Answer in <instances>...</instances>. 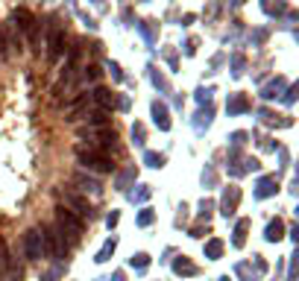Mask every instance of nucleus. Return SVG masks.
Instances as JSON below:
<instances>
[{
    "instance_id": "obj_1",
    "label": "nucleus",
    "mask_w": 299,
    "mask_h": 281,
    "mask_svg": "<svg viewBox=\"0 0 299 281\" xmlns=\"http://www.w3.org/2000/svg\"><path fill=\"white\" fill-rule=\"evenodd\" d=\"M73 155H77V161H80L85 170H94V173H112V170H115L112 158H109L106 152H100V149H91V147H73Z\"/></svg>"
},
{
    "instance_id": "obj_2",
    "label": "nucleus",
    "mask_w": 299,
    "mask_h": 281,
    "mask_svg": "<svg viewBox=\"0 0 299 281\" xmlns=\"http://www.w3.org/2000/svg\"><path fill=\"white\" fill-rule=\"evenodd\" d=\"M41 237H44V252H50L56 261L67 258V243H65V232L59 226H44L41 229Z\"/></svg>"
},
{
    "instance_id": "obj_3",
    "label": "nucleus",
    "mask_w": 299,
    "mask_h": 281,
    "mask_svg": "<svg viewBox=\"0 0 299 281\" xmlns=\"http://www.w3.org/2000/svg\"><path fill=\"white\" fill-rule=\"evenodd\" d=\"M56 226H59V229H62L65 234H70L73 240H80V237L85 234V223H83V220H80L77 214H73V211H67L65 205L56 211Z\"/></svg>"
},
{
    "instance_id": "obj_4",
    "label": "nucleus",
    "mask_w": 299,
    "mask_h": 281,
    "mask_svg": "<svg viewBox=\"0 0 299 281\" xmlns=\"http://www.w3.org/2000/svg\"><path fill=\"white\" fill-rule=\"evenodd\" d=\"M65 41H67V33L65 27H50V38H47V62L50 65H56L62 56H65Z\"/></svg>"
},
{
    "instance_id": "obj_5",
    "label": "nucleus",
    "mask_w": 299,
    "mask_h": 281,
    "mask_svg": "<svg viewBox=\"0 0 299 281\" xmlns=\"http://www.w3.org/2000/svg\"><path fill=\"white\" fill-rule=\"evenodd\" d=\"M62 202H65L67 211H73V214L80 217V220H85V217L91 220V217H94V208H91V202H88L85 197H80V194H73V191H65V194H62Z\"/></svg>"
},
{
    "instance_id": "obj_6",
    "label": "nucleus",
    "mask_w": 299,
    "mask_h": 281,
    "mask_svg": "<svg viewBox=\"0 0 299 281\" xmlns=\"http://www.w3.org/2000/svg\"><path fill=\"white\" fill-rule=\"evenodd\" d=\"M24 252L30 261H41L44 258V237H41V229H30L24 234Z\"/></svg>"
},
{
    "instance_id": "obj_7",
    "label": "nucleus",
    "mask_w": 299,
    "mask_h": 281,
    "mask_svg": "<svg viewBox=\"0 0 299 281\" xmlns=\"http://www.w3.org/2000/svg\"><path fill=\"white\" fill-rule=\"evenodd\" d=\"M88 97H91V103H94V106H97V109H103V112H109V109H112V106H120V109H123V106H126V103H123V100H115V94H112V91H109V88H94V91H91V94H88Z\"/></svg>"
},
{
    "instance_id": "obj_8",
    "label": "nucleus",
    "mask_w": 299,
    "mask_h": 281,
    "mask_svg": "<svg viewBox=\"0 0 299 281\" xmlns=\"http://www.w3.org/2000/svg\"><path fill=\"white\" fill-rule=\"evenodd\" d=\"M70 184H77V191H83V194H100V191H103L97 179H91V176H83V173L70 176Z\"/></svg>"
},
{
    "instance_id": "obj_9",
    "label": "nucleus",
    "mask_w": 299,
    "mask_h": 281,
    "mask_svg": "<svg viewBox=\"0 0 299 281\" xmlns=\"http://www.w3.org/2000/svg\"><path fill=\"white\" fill-rule=\"evenodd\" d=\"M238 199H241V191H238V188H229V191H226V197H223V214H226V217L235 211Z\"/></svg>"
},
{
    "instance_id": "obj_10",
    "label": "nucleus",
    "mask_w": 299,
    "mask_h": 281,
    "mask_svg": "<svg viewBox=\"0 0 299 281\" xmlns=\"http://www.w3.org/2000/svg\"><path fill=\"white\" fill-rule=\"evenodd\" d=\"M226 109H229V115H238V112H247L249 109V100L244 94H235L229 103H226Z\"/></svg>"
},
{
    "instance_id": "obj_11",
    "label": "nucleus",
    "mask_w": 299,
    "mask_h": 281,
    "mask_svg": "<svg viewBox=\"0 0 299 281\" xmlns=\"http://www.w3.org/2000/svg\"><path fill=\"white\" fill-rule=\"evenodd\" d=\"M153 117L159 123V129H170V120H167V109L162 103H153Z\"/></svg>"
},
{
    "instance_id": "obj_12",
    "label": "nucleus",
    "mask_w": 299,
    "mask_h": 281,
    "mask_svg": "<svg viewBox=\"0 0 299 281\" xmlns=\"http://www.w3.org/2000/svg\"><path fill=\"white\" fill-rule=\"evenodd\" d=\"M12 53H9V41H6V33H3V24H0V62H9Z\"/></svg>"
},
{
    "instance_id": "obj_13",
    "label": "nucleus",
    "mask_w": 299,
    "mask_h": 281,
    "mask_svg": "<svg viewBox=\"0 0 299 281\" xmlns=\"http://www.w3.org/2000/svg\"><path fill=\"white\" fill-rule=\"evenodd\" d=\"M282 237V220H273L267 226V240H279Z\"/></svg>"
},
{
    "instance_id": "obj_14",
    "label": "nucleus",
    "mask_w": 299,
    "mask_h": 281,
    "mask_svg": "<svg viewBox=\"0 0 299 281\" xmlns=\"http://www.w3.org/2000/svg\"><path fill=\"white\" fill-rule=\"evenodd\" d=\"M282 85H284V79H279V82H273V85H267L264 91H261V97H264V100L279 97V91H282Z\"/></svg>"
},
{
    "instance_id": "obj_15",
    "label": "nucleus",
    "mask_w": 299,
    "mask_h": 281,
    "mask_svg": "<svg viewBox=\"0 0 299 281\" xmlns=\"http://www.w3.org/2000/svg\"><path fill=\"white\" fill-rule=\"evenodd\" d=\"M83 79H85V82H94V79H100V67L97 65H85L83 67Z\"/></svg>"
},
{
    "instance_id": "obj_16",
    "label": "nucleus",
    "mask_w": 299,
    "mask_h": 281,
    "mask_svg": "<svg viewBox=\"0 0 299 281\" xmlns=\"http://www.w3.org/2000/svg\"><path fill=\"white\" fill-rule=\"evenodd\" d=\"M264 9H267V12H284V3H282V0H267Z\"/></svg>"
},
{
    "instance_id": "obj_17",
    "label": "nucleus",
    "mask_w": 299,
    "mask_h": 281,
    "mask_svg": "<svg viewBox=\"0 0 299 281\" xmlns=\"http://www.w3.org/2000/svg\"><path fill=\"white\" fill-rule=\"evenodd\" d=\"M176 272H188V275H194L197 269H194V264H188V261H176Z\"/></svg>"
},
{
    "instance_id": "obj_18",
    "label": "nucleus",
    "mask_w": 299,
    "mask_h": 281,
    "mask_svg": "<svg viewBox=\"0 0 299 281\" xmlns=\"http://www.w3.org/2000/svg\"><path fill=\"white\" fill-rule=\"evenodd\" d=\"M112 252H115V240H109V243L103 246V252H100V258H97V261H106V258L112 255Z\"/></svg>"
},
{
    "instance_id": "obj_19",
    "label": "nucleus",
    "mask_w": 299,
    "mask_h": 281,
    "mask_svg": "<svg viewBox=\"0 0 299 281\" xmlns=\"http://www.w3.org/2000/svg\"><path fill=\"white\" fill-rule=\"evenodd\" d=\"M147 161H150V167H162V164H165V158H162V155H156V152H147Z\"/></svg>"
},
{
    "instance_id": "obj_20",
    "label": "nucleus",
    "mask_w": 299,
    "mask_h": 281,
    "mask_svg": "<svg viewBox=\"0 0 299 281\" xmlns=\"http://www.w3.org/2000/svg\"><path fill=\"white\" fill-rule=\"evenodd\" d=\"M220 240H211V243H208V255H211V258H217V255H220Z\"/></svg>"
}]
</instances>
